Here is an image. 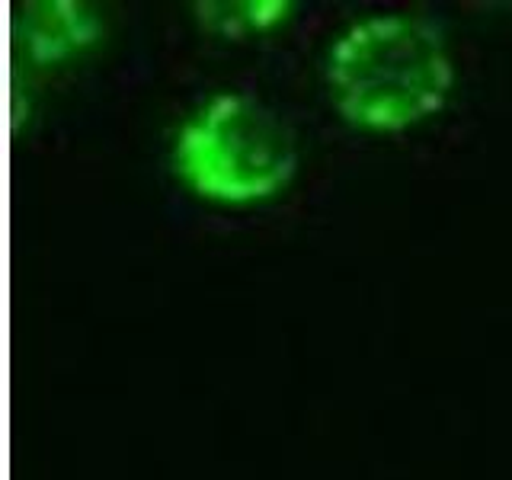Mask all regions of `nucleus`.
<instances>
[{
  "label": "nucleus",
  "mask_w": 512,
  "mask_h": 480,
  "mask_svg": "<svg viewBox=\"0 0 512 480\" xmlns=\"http://www.w3.org/2000/svg\"><path fill=\"white\" fill-rule=\"evenodd\" d=\"M199 20L205 29L224 39H244L250 32H263L282 23L292 4L282 0H247V4H199Z\"/></svg>",
  "instance_id": "20e7f679"
},
{
  "label": "nucleus",
  "mask_w": 512,
  "mask_h": 480,
  "mask_svg": "<svg viewBox=\"0 0 512 480\" xmlns=\"http://www.w3.org/2000/svg\"><path fill=\"white\" fill-rule=\"evenodd\" d=\"M100 13L74 0H29L20 16L26 52L36 64H61L100 39Z\"/></svg>",
  "instance_id": "7ed1b4c3"
},
{
  "label": "nucleus",
  "mask_w": 512,
  "mask_h": 480,
  "mask_svg": "<svg viewBox=\"0 0 512 480\" xmlns=\"http://www.w3.org/2000/svg\"><path fill=\"white\" fill-rule=\"evenodd\" d=\"M327 80L349 125L404 132L445 109L455 61L436 23L413 13H375L333 42Z\"/></svg>",
  "instance_id": "f257e3e1"
},
{
  "label": "nucleus",
  "mask_w": 512,
  "mask_h": 480,
  "mask_svg": "<svg viewBox=\"0 0 512 480\" xmlns=\"http://www.w3.org/2000/svg\"><path fill=\"white\" fill-rule=\"evenodd\" d=\"M298 135L279 109L247 90L215 93L183 122L176 176L208 202L250 205L279 196L298 173Z\"/></svg>",
  "instance_id": "f03ea898"
}]
</instances>
